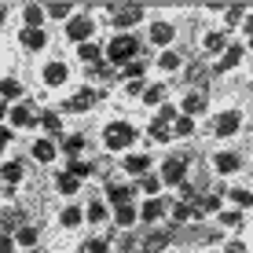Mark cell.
Masks as SVG:
<instances>
[{
	"label": "cell",
	"mask_w": 253,
	"mask_h": 253,
	"mask_svg": "<svg viewBox=\"0 0 253 253\" xmlns=\"http://www.w3.org/2000/svg\"><path fill=\"white\" fill-rule=\"evenodd\" d=\"M103 143H107V151H125V147L136 143V128L128 121H110L103 128Z\"/></svg>",
	"instance_id": "6da1fadb"
},
{
	"label": "cell",
	"mask_w": 253,
	"mask_h": 253,
	"mask_svg": "<svg viewBox=\"0 0 253 253\" xmlns=\"http://www.w3.org/2000/svg\"><path fill=\"white\" fill-rule=\"evenodd\" d=\"M136 55H139V41L132 37V33H121V37H114L107 44V59H110V63H125L128 66Z\"/></svg>",
	"instance_id": "7a4b0ae2"
},
{
	"label": "cell",
	"mask_w": 253,
	"mask_h": 253,
	"mask_svg": "<svg viewBox=\"0 0 253 253\" xmlns=\"http://www.w3.org/2000/svg\"><path fill=\"white\" fill-rule=\"evenodd\" d=\"M95 33V22L88 15H74V19L66 22V37L74 41V44H88V37Z\"/></svg>",
	"instance_id": "3957f363"
},
{
	"label": "cell",
	"mask_w": 253,
	"mask_h": 253,
	"mask_svg": "<svg viewBox=\"0 0 253 253\" xmlns=\"http://www.w3.org/2000/svg\"><path fill=\"white\" fill-rule=\"evenodd\" d=\"M184 176H187V158H180V154L165 158V165H162V184H184Z\"/></svg>",
	"instance_id": "277c9868"
},
{
	"label": "cell",
	"mask_w": 253,
	"mask_h": 253,
	"mask_svg": "<svg viewBox=\"0 0 253 253\" xmlns=\"http://www.w3.org/2000/svg\"><path fill=\"white\" fill-rule=\"evenodd\" d=\"M242 128V114L239 110H224L220 118H216V125H213V132L220 136V139H228V136H235Z\"/></svg>",
	"instance_id": "5b68a950"
},
{
	"label": "cell",
	"mask_w": 253,
	"mask_h": 253,
	"mask_svg": "<svg viewBox=\"0 0 253 253\" xmlns=\"http://www.w3.org/2000/svg\"><path fill=\"white\" fill-rule=\"evenodd\" d=\"M95 99H99V92H92V88H81V92H74V95L66 99V107H63V110H70V114H84V110H88Z\"/></svg>",
	"instance_id": "8992f818"
},
{
	"label": "cell",
	"mask_w": 253,
	"mask_h": 253,
	"mask_svg": "<svg viewBox=\"0 0 253 253\" xmlns=\"http://www.w3.org/2000/svg\"><path fill=\"white\" fill-rule=\"evenodd\" d=\"M41 77H44V84L48 88H59V84H66V77H70V70L66 63H59V59H51V63L41 70Z\"/></svg>",
	"instance_id": "52a82bcc"
},
{
	"label": "cell",
	"mask_w": 253,
	"mask_h": 253,
	"mask_svg": "<svg viewBox=\"0 0 253 253\" xmlns=\"http://www.w3.org/2000/svg\"><path fill=\"white\" fill-rule=\"evenodd\" d=\"M19 44L26 51H41V48L48 44V33L44 30H19Z\"/></svg>",
	"instance_id": "ba28073f"
},
{
	"label": "cell",
	"mask_w": 253,
	"mask_h": 253,
	"mask_svg": "<svg viewBox=\"0 0 253 253\" xmlns=\"http://www.w3.org/2000/svg\"><path fill=\"white\" fill-rule=\"evenodd\" d=\"M162 216H165V202H162V198H147L143 209H139V220H143V224H158Z\"/></svg>",
	"instance_id": "9c48e42d"
},
{
	"label": "cell",
	"mask_w": 253,
	"mask_h": 253,
	"mask_svg": "<svg viewBox=\"0 0 253 253\" xmlns=\"http://www.w3.org/2000/svg\"><path fill=\"white\" fill-rule=\"evenodd\" d=\"M169 216H172L176 224H187V220H195V216H202V206H191V202H172Z\"/></svg>",
	"instance_id": "30bf717a"
},
{
	"label": "cell",
	"mask_w": 253,
	"mask_h": 253,
	"mask_svg": "<svg viewBox=\"0 0 253 253\" xmlns=\"http://www.w3.org/2000/svg\"><path fill=\"white\" fill-rule=\"evenodd\" d=\"M132 195H136V187H125V184H107V198H110V206H128V202H132Z\"/></svg>",
	"instance_id": "8fae6325"
},
{
	"label": "cell",
	"mask_w": 253,
	"mask_h": 253,
	"mask_svg": "<svg viewBox=\"0 0 253 253\" xmlns=\"http://www.w3.org/2000/svg\"><path fill=\"white\" fill-rule=\"evenodd\" d=\"M172 37H176V26H172V22H154L151 26V41H154V44H172Z\"/></svg>",
	"instance_id": "7c38bea8"
},
{
	"label": "cell",
	"mask_w": 253,
	"mask_h": 253,
	"mask_svg": "<svg viewBox=\"0 0 253 253\" xmlns=\"http://www.w3.org/2000/svg\"><path fill=\"white\" fill-rule=\"evenodd\" d=\"M139 220V209L128 202V206H114V224L118 228H132V224Z\"/></svg>",
	"instance_id": "4fadbf2b"
},
{
	"label": "cell",
	"mask_w": 253,
	"mask_h": 253,
	"mask_svg": "<svg viewBox=\"0 0 253 253\" xmlns=\"http://www.w3.org/2000/svg\"><path fill=\"white\" fill-rule=\"evenodd\" d=\"M213 169L220 172V176H228V172H239V158L228 151H220V154H213Z\"/></svg>",
	"instance_id": "5bb4252c"
},
{
	"label": "cell",
	"mask_w": 253,
	"mask_h": 253,
	"mask_svg": "<svg viewBox=\"0 0 253 253\" xmlns=\"http://www.w3.org/2000/svg\"><path fill=\"white\" fill-rule=\"evenodd\" d=\"M139 19H143V7H118L114 11V26H121V30H125V26H136Z\"/></svg>",
	"instance_id": "9a60e30c"
},
{
	"label": "cell",
	"mask_w": 253,
	"mask_h": 253,
	"mask_svg": "<svg viewBox=\"0 0 253 253\" xmlns=\"http://www.w3.org/2000/svg\"><path fill=\"white\" fill-rule=\"evenodd\" d=\"M7 118H11V125H15V128H30L33 121H37V118H33V110L26 107V103H19L15 110H7Z\"/></svg>",
	"instance_id": "2e32d148"
},
{
	"label": "cell",
	"mask_w": 253,
	"mask_h": 253,
	"mask_svg": "<svg viewBox=\"0 0 253 253\" xmlns=\"http://www.w3.org/2000/svg\"><path fill=\"white\" fill-rule=\"evenodd\" d=\"M206 110V95L202 92H191L187 99H184V107H180V114L184 118H195V114H202Z\"/></svg>",
	"instance_id": "e0dca14e"
},
{
	"label": "cell",
	"mask_w": 253,
	"mask_h": 253,
	"mask_svg": "<svg viewBox=\"0 0 253 253\" xmlns=\"http://www.w3.org/2000/svg\"><path fill=\"white\" fill-rule=\"evenodd\" d=\"M239 63H242V44H228L224 55H220V63H216V70H235Z\"/></svg>",
	"instance_id": "ac0fdd59"
},
{
	"label": "cell",
	"mask_w": 253,
	"mask_h": 253,
	"mask_svg": "<svg viewBox=\"0 0 253 253\" xmlns=\"http://www.w3.org/2000/svg\"><path fill=\"white\" fill-rule=\"evenodd\" d=\"M121 165H125V172H128V176H143V172H147V165H151V158H147V154H128V158L121 162Z\"/></svg>",
	"instance_id": "d6986e66"
},
{
	"label": "cell",
	"mask_w": 253,
	"mask_h": 253,
	"mask_svg": "<svg viewBox=\"0 0 253 253\" xmlns=\"http://www.w3.org/2000/svg\"><path fill=\"white\" fill-rule=\"evenodd\" d=\"M44 7H37V4H26L22 7V19H26V30H41V22H44Z\"/></svg>",
	"instance_id": "ffe728a7"
},
{
	"label": "cell",
	"mask_w": 253,
	"mask_h": 253,
	"mask_svg": "<svg viewBox=\"0 0 253 253\" xmlns=\"http://www.w3.org/2000/svg\"><path fill=\"white\" fill-rule=\"evenodd\" d=\"M158 66L165 70V74H172V70L184 66V55H180V51H172V48H165L162 55H158Z\"/></svg>",
	"instance_id": "44dd1931"
},
{
	"label": "cell",
	"mask_w": 253,
	"mask_h": 253,
	"mask_svg": "<svg viewBox=\"0 0 253 253\" xmlns=\"http://www.w3.org/2000/svg\"><path fill=\"white\" fill-rule=\"evenodd\" d=\"M11 235H15V242H19L22 250H33V246H37V228H30V224H22V228H15Z\"/></svg>",
	"instance_id": "7402d4cb"
},
{
	"label": "cell",
	"mask_w": 253,
	"mask_h": 253,
	"mask_svg": "<svg viewBox=\"0 0 253 253\" xmlns=\"http://www.w3.org/2000/svg\"><path fill=\"white\" fill-rule=\"evenodd\" d=\"M202 48H206V51H224V48H228V33H224V30H213V33H206Z\"/></svg>",
	"instance_id": "603a6c76"
},
{
	"label": "cell",
	"mask_w": 253,
	"mask_h": 253,
	"mask_svg": "<svg viewBox=\"0 0 253 253\" xmlns=\"http://www.w3.org/2000/svg\"><path fill=\"white\" fill-rule=\"evenodd\" d=\"M0 176H4L7 184H22V176H26V165H22V162H7L4 169H0Z\"/></svg>",
	"instance_id": "cb8c5ba5"
},
{
	"label": "cell",
	"mask_w": 253,
	"mask_h": 253,
	"mask_svg": "<svg viewBox=\"0 0 253 253\" xmlns=\"http://www.w3.org/2000/svg\"><path fill=\"white\" fill-rule=\"evenodd\" d=\"M139 99H143L147 107H162V103H165V88H162V84H147Z\"/></svg>",
	"instance_id": "d4e9b609"
},
{
	"label": "cell",
	"mask_w": 253,
	"mask_h": 253,
	"mask_svg": "<svg viewBox=\"0 0 253 253\" xmlns=\"http://www.w3.org/2000/svg\"><path fill=\"white\" fill-rule=\"evenodd\" d=\"M41 128H44L48 136H59V132H63V121H59L55 110H44V114H41Z\"/></svg>",
	"instance_id": "484cf974"
},
{
	"label": "cell",
	"mask_w": 253,
	"mask_h": 253,
	"mask_svg": "<svg viewBox=\"0 0 253 253\" xmlns=\"http://www.w3.org/2000/svg\"><path fill=\"white\" fill-rule=\"evenodd\" d=\"M77 59H81V63H99V59H103V48L92 44V41H88V44H77Z\"/></svg>",
	"instance_id": "4316f807"
},
{
	"label": "cell",
	"mask_w": 253,
	"mask_h": 253,
	"mask_svg": "<svg viewBox=\"0 0 253 253\" xmlns=\"http://www.w3.org/2000/svg\"><path fill=\"white\" fill-rule=\"evenodd\" d=\"M228 202H235L239 209H250V206H253V191H246V187H231V191H228Z\"/></svg>",
	"instance_id": "83f0119b"
},
{
	"label": "cell",
	"mask_w": 253,
	"mask_h": 253,
	"mask_svg": "<svg viewBox=\"0 0 253 253\" xmlns=\"http://www.w3.org/2000/svg\"><path fill=\"white\" fill-rule=\"evenodd\" d=\"M59 220H63V228H77V224L84 220V213H81V206H66L63 213H59Z\"/></svg>",
	"instance_id": "f1b7e54d"
},
{
	"label": "cell",
	"mask_w": 253,
	"mask_h": 253,
	"mask_svg": "<svg viewBox=\"0 0 253 253\" xmlns=\"http://www.w3.org/2000/svg\"><path fill=\"white\" fill-rule=\"evenodd\" d=\"M22 95V84L15 81V77H4V81H0V99H19Z\"/></svg>",
	"instance_id": "f546056e"
},
{
	"label": "cell",
	"mask_w": 253,
	"mask_h": 253,
	"mask_svg": "<svg viewBox=\"0 0 253 253\" xmlns=\"http://www.w3.org/2000/svg\"><path fill=\"white\" fill-rule=\"evenodd\" d=\"M33 158H37V162H51V158H55L51 139H37V143H33Z\"/></svg>",
	"instance_id": "4dcf8cb0"
},
{
	"label": "cell",
	"mask_w": 253,
	"mask_h": 253,
	"mask_svg": "<svg viewBox=\"0 0 253 253\" xmlns=\"http://www.w3.org/2000/svg\"><path fill=\"white\" fill-rule=\"evenodd\" d=\"M55 187H59V195H74V191L81 187V180H77L74 172H63V176L55 180Z\"/></svg>",
	"instance_id": "1f68e13d"
},
{
	"label": "cell",
	"mask_w": 253,
	"mask_h": 253,
	"mask_svg": "<svg viewBox=\"0 0 253 253\" xmlns=\"http://www.w3.org/2000/svg\"><path fill=\"white\" fill-rule=\"evenodd\" d=\"M195 132V118H184L180 114L176 121H172V136H191Z\"/></svg>",
	"instance_id": "d6a6232c"
},
{
	"label": "cell",
	"mask_w": 253,
	"mask_h": 253,
	"mask_svg": "<svg viewBox=\"0 0 253 253\" xmlns=\"http://www.w3.org/2000/svg\"><path fill=\"white\" fill-rule=\"evenodd\" d=\"M84 216H88L92 224H103V220H107V206H103V202H88V209H84Z\"/></svg>",
	"instance_id": "836d02e7"
},
{
	"label": "cell",
	"mask_w": 253,
	"mask_h": 253,
	"mask_svg": "<svg viewBox=\"0 0 253 253\" xmlns=\"http://www.w3.org/2000/svg\"><path fill=\"white\" fill-rule=\"evenodd\" d=\"M63 151H66V154H74V158H77V154L84 151V136H77V132H74V136H66V139H63Z\"/></svg>",
	"instance_id": "e575fe53"
},
{
	"label": "cell",
	"mask_w": 253,
	"mask_h": 253,
	"mask_svg": "<svg viewBox=\"0 0 253 253\" xmlns=\"http://www.w3.org/2000/svg\"><path fill=\"white\" fill-rule=\"evenodd\" d=\"M220 224H224V228H239L242 213H239V209H220Z\"/></svg>",
	"instance_id": "d590c367"
},
{
	"label": "cell",
	"mask_w": 253,
	"mask_h": 253,
	"mask_svg": "<svg viewBox=\"0 0 253 253\" xmlns=\"http://www.w3.org/2000/svg\"><path fill=\"white\" fill-rule=\"evenodd\" d=\"M66 172H74L77 180H84V176H92V165H88V162H81V158H74V162H70V169H66Z\"/></svg>",
	"instance_id": "8d00e7d4"
},
{
	"label": "cell",
	"mask_w": 253,
	"mask_h": 253,
	"mask_svg": "<svg viewBox=\"0 0 253 253\" xmlns=\"http://www.w3.org/2000/svg\"><path fill=\"white\" fill-rule=\"evenodd\" d=\"M158 187H162V180L158 176H139V191H143V195H158Z\"/></svg>",
	"instance_id": "74e56055"
},
{
	"label": "cell",
	"mask_w": 253,
	"mask_h": 253,
	"mask_svg": "<svg viewBox=\"0 0 253 253\" xmlns=\"http://www.w3.org/2000/svg\"><path fill=\"white\" fill-rule=\"evenodd\" d=\"M220 206H224L220 195H206L202 198V213H216V216H220Z\"/></svg>",
	"instance_id": "f35d334b"
},
{
	"label": "cell",
	"mask_w": 253,
	"mask_h": 253,
	"mask_svg": "<svg viewBox=\"0 0 253 253\" xmlns=\"http://www.w3.org/2000/svg\"><path fill=\"white\" fill-rule=\"evenodd\" d=\"M48 15H51V19H74V7H70V4H51Z\"/></svg>",
	"instance_id": "ab89813d"
},
{
	"label": "cell",
	"mask_w": 253,
	"mask_h": 253,
	"mask_svg": "<svg viewBox=\"0 0 253 253\" xmlns=\"http://www.w3.org/2000/svg\"><path fill=\"white\" fill-rule=\"evenodd\" d=\"M165 242H169V235H165V231H154V235H151V239H147V242H143V250H162V246H165Z\"/></svg>",
	"instance_id": "60d3db41"
},
{
	"label": "cell",
	"mask_w": 253,
	"mask_h": 253,
	"mask_svg": "<svg viewBox=\"0 0 253 253\" xmlns=\"http://www.w3.org/2000/svg\"><path fill=\"white\" fill-rule=\"evenodd\" d=\"M224 15H228V26H239V22H246V7H228V11H224Z\"/></svg>",
	"instance_id": "b9f144b4"
},
{
	"label": "cell",
	"mask_w": 253,
	"mask_h": 253,
	"mask_svg": "<svg viewBox=\"0 0 253 253\" xmlns=\"http://www.w3.org/2000/svg\"><path fill=\"white\" fill-rule=\"evenodd\" d=\"M125 77H128V81H143V63H128L125 66Z\"/></svg>",
	"instance_id": "7bdbcfd3"
},
{
	"label": "cell",
	"mask_w": 253,
	"mask_h": 253,
	"mask_svg": "<svg viewBox=\"0 0 253 253\" xmlns=\"http://www.w3.org/2000/svg\"><path fill=\"white\" fill-rule=\"evenodd\" d=\"M84 250H88V253H110V246H107L103 239H92V242H88Z\"/></svg>",
	"instance_id": "ee69618b"
},
{
	"label": "cell",
	"mask_w": 253,
	"mask_h": 253,
	"mask_svg": "<svg viewBox=\"0 0 253 253\" xmlns=\"http://www.w3.org/2000/svg\"><path fill=\"white\" fill-rule=\"evenodd\" d=\"M0 253H15V235H0Z\"/></svg>",
	"instance_id": "f6af8a7d"
},
{
	"label": "cell",
	"mask_w": 253,
	"mask_h": 253,
	"mask_svg": "<svg viewBox=\"0 0 253 253\" xmlns=\"http://www.w3.org/2000/svg\"><path fill=\"white\" fill-rule=\"evenodd\" d=\"M187 77H191V81H206V70H202V66H191Z\"/></svg>",
	"instance_id": "bcb514c9"
},
{
	"label": "cell",
	"mask_w": 253,
	"mask_h": 253,
	"mask_svg": "<svg viewBox=\"0 0 253 253\" xmlns=\"http://www.w3.org/2000/svg\"><path fill=\"white\" fill-rule=\"evenodd\" d=\"M139 88H147V84H143V81H128V84H125L128 95H139Z\"/></svg>",
	"instance_id": "7dc6e473"
},
{
	"label": "cell",
	"mask_w": 253,
	"mask_h": 253,
	"mask_svg": "<svg viewBox=\"0 0 253 253\" xmlns=\"http://www.w3.org/2000/svg\"><path fill=\"white\" fill-rule=\"evenodd\" d=\"M7 143H11V128H4V125H0V151H4Z\"/></svg>",
	"instance_id": "c3c4849f"
},
{
	"label": "cell",
	"mask_w": 253,
	"mask_h": 253,
	"mask_svg": "<svg viewBox=\"0 0 253 253\" xmlns=\"http://www.w3.org/2000/svg\"><path fill=\"white\" fill-rule=\"evenodd\" d=\"M224 253H246V246H242L239 239H231V242H228V250H224Z\"/></svg>",
	"instance_id": "681fc988"
},
{
	"label": "cell",
	"mask_w": 253,
	"mask_h": 253,
	"mask_svg": "<svg viewBox=\"0 0 253 253\" xmlns=\"http://www.w3.org/2000/svg\"><path fill=\"white\" fill-rule=\"evenodd\" d=\"M242 30H246V33H250V37H253V11L246 15V22H242Z\"/></svg>",
	"instance_id": "f907efd6"
},
{
	"label": "cell",
	"mask_w": 253,
	"mask_h": 253,
	"mask_svg": "<svg viewBox=\"0 0 253 253\" xmlns=\"http://www.w3.org/2000/svg\"><path fill=\"white\" fill-rule=\"evenodd\" d=\"M7 114V107H4V99H0V118H4Z\"/></svg>",
	"instance_id": "816d5d0a"
},
{
	"label": "cell",
	"mask_w": 253,
	"mask_h": 253,
	"mask_svg": "<svg viewBox=\"0 0 253 253\" xmlns=\"http://www.w3.org/2000/svg\"><path fill=\"white\" fill-rule=\"evenodd\" d=\"M0 26H4V7H0Z\"/></svg>",
	"instance_id": "f5cc1de1"
},
{
	"label": "cell",
	"mask_w": 253,
	"mask_h": 253,
	"mask_svg": "<svg viewBox=\"0 0 253 253\" xmlns=\"http://www.w3.org/2000/svg\"><path fill=\"white\" fill-rule=\"evenodd\" d=\"M74 253H88V250H74Z\"/></svg>",
	"instance_id": "db71d44e"
},
{
	"label": "cell",
	"mask_w": 253,
	"mask_h": 253,
	"mask_svg": "<svg viewBox=\"0 0 253 253\" xmlns=\"http://www.w3.org/2000/svg\"><path fill=\"white\" fill-rule=\"evenodd\" d=\"M26 253H41V250H26Z\"/></svg>",
	"instance_id": "11a10c76"
},
{
	"label": "cell",
	"mask_w": 253,
	"mask_h": 253,
	"mask_svg": "<svg viewBox=\"0 0 253 253\" xmlns=\"http://www.w3.org/2000/svg\"><path fill=\"white\" fill-rule=\"evenodd\" d=\"M250 48H253V37H250Z\"/></svg>",
	"instance_id": "9f6ffc18"
},
{
	"label": "cell",
	"mask_w": 253,
	"mask_h": 253,
	"mask_svg": "<svg viewBox=\"0 0 253 253\" xmlns=\"http://www.w3.org/2000/svg\"><path fill=\"white\" fill-rule=\"evenodd\" d=\"M165 253H169V250H165Z\"/></svg>",
	"instance_id": "6f0895ef"
}]
</instances>
